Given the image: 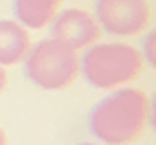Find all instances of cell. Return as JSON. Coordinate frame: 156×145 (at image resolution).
I'll list each match as a JSON object with an SVG mask.
<instances>
[{
  "label": "cell",
  "instance_id": "ba28073f",
  "mask_svg": "<svg viewBox=\"0 0 156 145\" xmlns=\"http://www.w3.org/2000/svg\"><path fill=\"white\" fill-rule=\"evenodd\" d=\"M141 57L147 62L150 66L156 64V35H154V31H150V33L143 37V51H141Z\"/></svg>",
  "mask_w": 156,
  "mask_h": 145
},
{
  "label": "cell",
  "instance_id": "52a82bcc",
  "mask_svg": "<svg viewBox=\"0 0 156 145\" xmlns=\"http://www.w3.org/2000/svg\"><path fill=\"white\" fill-rule=\"evenodd\" d=\"M62 0H13V13L24 29H42L59 11Z\"/></svg>",
  "mask_w": 156,
  "mask_h": 145
},
{
  "label": "cell",
  "instance_id": "30bf717a",
  "mask_svg": "<svg viewBox=\"0 0 156 145\" xmlns=\"http://www.w3.org/2000/svg\"><path fill=\"white\" fill-rule=\"evenodd\" d=\"M0 145H7V136H5V132H2V128H0Z\"/></svg>",
  "mask_w": 156,
  "mask_h": 145
},
{
  "label": "cell",
  "instance_id": "277c9868",
  "mask_svg": "<svg viewBox=\"0 0 156 145\" xmlns=\"http://www.w3.org/2000/svg\"><path fill=\"white\" fill-rule=\"evenodd\" d=\"M95 20L114 37H134L150 27V5L145 0H97Z\"/></svg>",
  "mask_w": 156,
  "mask_h": 145
},
{
  "label": "cell",
  "instance_id": "3957f363",
  "mask_svg": "<svg viewBox=\"0 0 156 145\" xmlns=\"http://www.w3.org/2000/svg\"><path fill=\"white\" fill-rule=\"evenodd\" d=\"M24 72L42 90L68 88L79 75L77 51L59 40L46 37L29 48L24 57Z\"/></svg>",
  "mask_w": 156,
  "mask_h": 145
},
{
  "label": "cell",
  "instance_id": "7a4b0ae2",
  "mask_svg": "<svg viewBox=\"0 0 156 145\" xmlns=\"http://www.w3.org/2000/svg\"><path fill=\"white\" fill-rule=\"evenodd\" d=\"M143 57L134 46L123 42L92 44L79 59V72L92 88L112 90L139 77Z\"/></svg>",
  "mask_w": 156,
  "mask_h": 145
},
{
  "label": "cell",
  "instance_id": "5b68a950",
  "mask_svg": "<svg viewBox=\"0 0 156 145\" xmlns=\"http://www.w3.org/2000/svg\"><path fill=\"white\" fill-rule=\"evenodd\" d=\"M101 29L97 20L81 9H66L51 20V37L68 44L70 48H88L97 44Z\"/></svg>",
  "mask_w": 156,
  "mask_h": 145
},
{
  "label": "cell",
  "instance_id": "6da1fadb",
  "mask_svg": "<svg viewBox=\"0 0 156 145\" xmlns=\"http://www.w3.org/2000/svg\"><path fill=\"white\" fill-rule=\"evenodd\" d=\"M150 121V99L139 88H121L95 103L88 115L92 136L106 145H132Z\"/></svg>",
  "mask_w": 156,
  "mask_h": 145
},
{
  "label": "cell",
  "instance_id": "8992f818",
  "mask_svg": "<svg viewBox=\"0 0 156 145\" xmlns=\"http://www.w3.org/2000/svg\"><path fill=\"white\" fill-rule=\"evenodd\" d=\"M31 48L29 31L16 20H0V66L20 64Z\"/></svg>",
  "mask_w": 156,
  "mask_h": 145
},
{
  "label": "cell",
  "instance_id": "8fae6325",
  "mask_svg": "<svg viewBox=\"0 0 156 145\" xmlns=\"http://www.w3.org/2000/svg\"><path fill=\"white\" fill-rule=\"evenodd\" d=\"M77 145H99V143H77Z\"/></svg>",
  "mask_w": 156,
  "mask_h": 145
},
{
  "label": "cell",
  "instance_id": "9c48e42d",
  "mask_svg": "<svg viewBox=\"0 0 156 145\" xmlns=\"http://www.w3.org/2000/svg\"><path fill=\"white\" fill-rule=\"evenodd\" d=\"M7 88V72H5V68L0 66V95H2V90Z\"/></svg>",
  "mask_w": 156,
  "mask_h": 145
}]
</instances>
